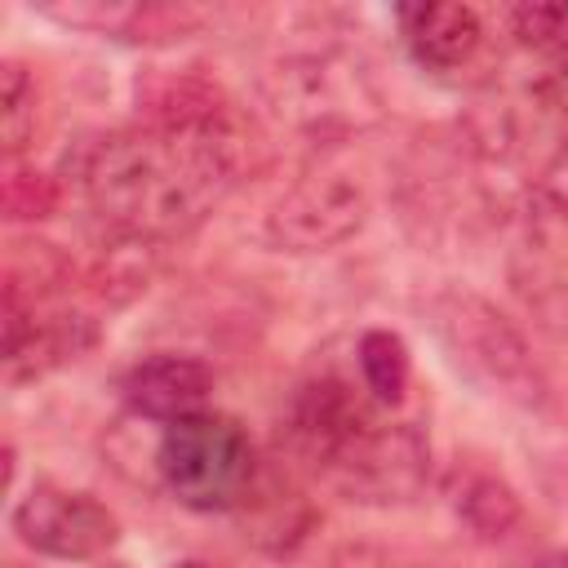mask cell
I'll return each instance as SVG.
<instances>
[{
	"label": "cell",
	"mask_w": 568,
	"mask_h": 568,
	"mask_svg": "<svg viewBox=\"0 0 568 568\" xmlns=\"http://www.w3.org/2000/svg\"><path fill=\"white\" fill-rule=\"evenodd\" d=\"M40 13L71 31L133 40V44L186 40L204 22V13L191 4H138V0H71V4H44Z\"/></svg>",
	"instance_id": "cell-10"
},
{
	"label": "cell",
	"mask_w": 568,
	"mask_h": 568,
	"mask_svg": "<svg viewBox=\"0 0 568 568\" xmlns=\"http://www.w3.org/2000/svg\"><path fill=\"white\" fill-rule=\"evenodd\" d=\"M213 368L200 355L186 351H155L133 359L120 373V399L129 404V413L155 422V426H173L191 413H204L209 395H213Z\"/></svg>",
	"instance_id": "cell-9"
},
{
	"label": "cell",
	"mask_w": 568,
	"mask_h": 568,
	"mask_svg": "<svg viewBox=\"0 0 568 568\" xmlns=\"http://www.w3.org/2000/svg\"><path fill=\"white\" fill-rule=\"evenodd\" d=\"M253 160L240 111L204 80H169L151 115L102 133L75 160L89 213L111 240L164 248L204 226Z\"/></svg>",
	"instance_id": "cell-1"
},
{
	"label": "cell",
	"mask_w": 568,
	"mask_h": 568,
	"mask_svg": "<svg viewBox=\"0 0 568 568\" xmlns=\"http://www.w3.org/2000/svg\"><path fill=\"white\" fill-rule=\"evenodd\" d=\"M435 342L444 351V359L484 395L515 404V408H546L550 399V382L546 368L537 364L524 328L484 293L466 288V284H448L430 297L426 306Z\"/></svg>",
	"instance_id": "cell-2"
},
{
	"label": "cell",
	"mask_w": 568,
	"mask_h": 568,
	"mask_svg": "<svg viewBox=\"0 0 568 568\" xmlns=\"http://www.w3.org/2000/svg\"><path fill=\"white\" fill-rule=\"evenodd\" d=\"M537 195H541V204L555 213V217H564L568 222V138L555 146V155L546 160V169H541V178H537Z\"/></svg>",
	"instance_id": "cell-19"
},
{
	"label": "cell",
	"mask_w": 568,
	"mask_h": 568,
	"mask_svg": "<svg viewBox=\"0 0 568 568\" xmlns=\"http://www.w3.org/2000/svg\"><path fill=\"white\" fill-rule=\"evenodd\" d=\"M0 204H4V217L9 222H44L58 213L62 204V186L58 178L31 169V164H9L4 169V186H0Z\"/></svg>",
	"instance_id": "cell-18"
},
{
	"label": "cell",
	"mask_w": 568,
	"mask_h": 568,
	"mask_svg": "<svg viewBox=\"0 0 568 568\" xmlns=\"http://www.w3.org/2000/svg\"><path fill=\"white\" fill-rule=\"evenodd\" d=\"M36 71L18 58H4L0 67V142H4V164L22 160V151L36 142Z\"/></svg>",
	"instance_id": "cell-17"
},
{
	"label": "cell",
	"mask_w": 568,
	"mask_h": 568,
	"mask_svg": "<svg viewBox=\"0 0 568 568\" xmlns=\"http://www.w3.org/2000/svg\"><path fill=\"white\" fill-rule=\"evenodd\" d=\"M430 439L417 422L382 413L315 479L355 506H408L430 484Z\"/></svg>",
	"instance_id": "cell-4"
},
{
	"label": "cell",
	"mask_w": 568,
	"mask_h": 568,
	"mask_svg": "<svg viewBox=\"0 0 568 568\" xmlns=\"http://www.w3.org/2000/svg\"><path fill=\"white\" fill-rule=\"evenodd\" d=\"M155 475L164 493L200 515H235L262 475L253 435L217 408L160 426Z\"/></svg>",
	"instance_id": "cell-3"
},
{
	"label": "cell",
	"mask_w": 568,
	"mask_h": 568,
	"mask_svg": "<svg viewBox=\"0 0 568 568\" xmlns=\"http://www.w3.org/2000/svg\"><path fill=\"white\" fill-rule=\"evenodd\" d=\"M386 408L368 399L364 386H355L342 373H311L306 382L293 386L284 404V448L293 462H302L311 475H320L368 422H377Z\"/></svg>",
	"instance_id": "cell-7"
},
{
	"label": "cell",
	"mask_w": 568,
	"mask_h": 568,
	"mask_svg": "<svg viewBox=\"0 0 568 568\" xmlns=\"http://www.w3.org/2000/svg\"><path fill=\"white\" fill-rule=\"evenodd\" d=\"M368 222V191L337 164H315L293 178L262 217V240L275 253H328L355 240Z\"/></svg>",
	"instance_id": "cell-5"
},
{
	"label": "cell",
	"mask_w": 568,
	"mask_h": 568,
	"mask_svg": "<svg viewBox=\"0 0 568 568\" xmlns=\"http://www.w3.org/2000/svg\"><path fill=\"white\" fill-rule=\"evenodd\" d=\"M102 337L98 320L80 306H44L4 293V382H40L53 368L80 359Z\"/></svg>",
	"instance_id": "cell-8"
},
{
	"label": "cell",
	"mask_w": 568,
	"mask_h": 568,
	"mask_svg": "<svg viewBox=\"0 0 568 568\" xmlns=\"http://www.w3.org/2000/svg\"><path fill=\"white\" fill-rule=\"evenodd\" d=\"M9 532L44 559L89 564V559H102L106 550H115L120 515L84 488H62V484L44 479V484H31L9 506Z\"/></svg>",
	"instance_id": "cell-6"
},
{
	"label": "cell",
	"mask_w": 568,
	"mask_h": 568,
	"mask_svg": "<svg viewBox=\"0 0 568 568\" xmlns=\"http://www.w3.org/2000/svg\"><path fill=\"white\" fill-rule=\"evenodd\" d=\"M546 248V240H524L510 262V284L541 333L568 337V271Z\"/></svg>",
	"instance_id": "cell-15"
},
{
	"label": "cell",
	"mask_w": 568,
	"mask_h": 568,
	"mask_svg": "<svg viewBox=\"0 0 568 568\" xmlns=\"http://www.w3.org/2000/svg\"><path fill=\"white\" fill-rule=\"evenodd\" d=\"M240 524H244V541H253L257 550L266 555H288L306 541L311 524H315V510L311 501L288 484V475L280 470H266L257 475L253 493L244 497V506L235 510Z\"/></svg>",
	"instance_id": "cell-12"
},
{
	"label": "cell",
	"mask_w": 568,
	"mask_h": 568,
	"mask_svg": "<svg viewBox=\"0 0 568 568\" xmlns=\"http://www.w3.org/2000/svg\"><path fill=\"white\" fill-rule=\"evenodd\" d=\"M506 27L515 44L537 62V93L568 89V4H510Z\"/></svg>",
	"instance_id": "cell-14"
},
{
	"label": "cell",
	"mask_w": 568,
	"mask_h": 568,
	"mask_svg": "<svg viewBox=\"0 0 568 568\" xmlns=\"http://www.w3.org/2000/svg\"><path fill=\"white\" fill-rule=\"evenodd\" d=\"M448 506H453L457 524L479 541H501L524 524V501H519L515 484L488 466L457 470V479L448 488Z\"/></svg>",
	"instance_id": "cell-13"
},
{
	"label": "cell",
	"mask_w": 568,
	"mask_h": 568,
	"mask_svg": "<svg viewBox=\"0 0 568 568\" xmlns=\"http://www.w3.org/2000/svg\"><path fill=\"white\" fill-rule=\"evenodd\" d=\"M169 568H209V564H200V559H178V564H169Z\"/></svg>",
	"instance_id": "cell-21"
},
{
	"label": "cell",
	"mask_w": 568,
	"mask_h": 568,
	"mask_svg": "<svg viewBox=\"0 0 568 568\" xmlns=\"http://www.w3.org/2000/svg\"><path fill=\"white\" fill-rule=\"evenodd\" d=\"M395 22H399L408 58L430 75H453L470 67L484 49V18L470 4H448V0L399 4Z\"/></svg>",
	"instance_id": "cell-11"
},
{
	"label": "cell",
	"mask_w": 568,
	"mask_h": 568,
	"mask_svg": "<svg viewBox=\"0 0 568 568\" xmlns=\"http://www.w3.org/2000/svg\"><path fill=\"white\" fill-rule=\"evenodd\" d=\"M333 568H417V564H399L395 555L373 550V546H351V550H342V555H337V564H333Z\"/></svg>",
	"instance_id": "cell-20"
},
{
	"label": "cell",
	"mask_w": 568,
	"mask_h": 568,
	"mask_svg": "<svg viewBox=\"0 0 568 568\" xmlns=\"http://www.w3.org/2000/svg\"><path fill=\"white\" fill-rule=\"evenodd\" d=\"M355 368H359V386L368 390V399L386 413H395L408 399L413 386V355L408 342L395 328H364L355 342Z\"/></svg>",
	"instance_id": "cell-16"
}]
</instances>
